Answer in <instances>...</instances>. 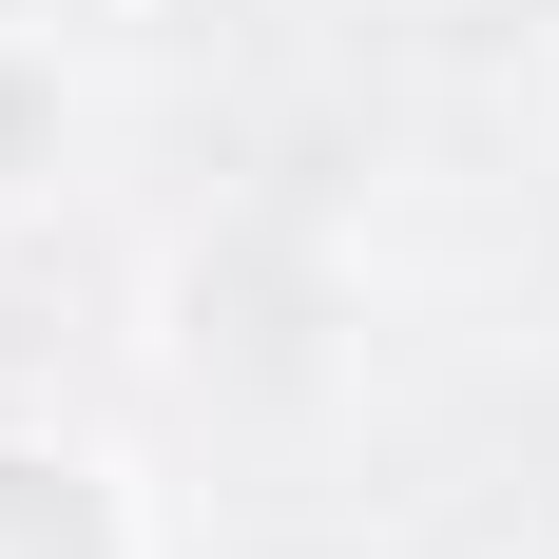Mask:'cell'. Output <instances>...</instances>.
I'll return each instance as SVG.
<instances>
[{"label":"cell","instance_id":"6da1fadb","mask_svg":"<svg viewBox=\"0 0 559 559\" xmlns=\"http://www.w3.org/2000/svg\"><path fill=\"white\" fill-rule=\"evenodd\" d=\"M0 559H116V540H97V502L58 463H0Z\"/></svg>","mask_w":559,"mask_h":559}]
</instances>
